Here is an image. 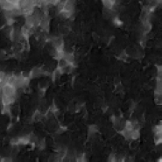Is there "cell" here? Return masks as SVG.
Segmentation results:
<instances>
[{"label": "cell", "mask_w": 162, "mask_h": 162, "mask_svg": "<svg viewBox=\"0 0 162 162\" xmlns=\"http://www.w3.org/2000/svg\"><path fill=\"white\" fill-rule=\"evenodd\" d=\"M43 75L42 68H34L29 73V78H36Z\"/></svg>", "instance_id": "1"}, {"label": "cell", "mask_w": 162, "mask_h": 162, "mask_svg": "<svg viewBox=\"0 0 162 162\" xmlns=\"http://www.w3.org/2000/svg\"><path fill=\"white\" fill-rule=\"evenodd\" d=\"M0 7H2L4 11H11V10H13V9H14L15 7H17V6L14 5L13 4L8 2V1L6 0V1H4V2L0 3Z\"/></svg>", "instance_id": "2"}, {"label": "cell", "mask_w": 162, "mask_h": 162, "mask_svg": "<svg viewBox=\"0 0 162 162\" xmlns=\"http://www.w3.org/2000/svg\"><path fill=\"white\" fill-rule=\"evenodd\" d=\"M71 32V27L68 25H62L60 26V33L61 35H68Z\"/></svg>", "instance_id": "3"}, {"label": "cell", "mask_w": 162, "mask_h": 162, "mask_svg": "<svg viewBox=\"0 0 162 162\" xmlns=\"http://www.w3.org/2000/svg\"><path fill=\"white\" fill-rule=\"evenodd\" d=\"M42 117H43V115H42V113H41V111H39V110H37V111L33 114V116L32 117L33 120V121H36V122L41 120Z\"/></svg>", "instance_id": "4"}, {"label": "cell", "mask_w": 162, "mask_h": 162, "mask_svg": "<svg viewBox=\"0 0 162 162\" xmlns=\"http://www.w3.org/2000/svg\"><path fill=\"white\" fill-rule=\"evenodd\" d=\"M113 23H114V25L117 26H120L122 25V21L119 19L118 17H115V18H113Z\"/></svg>", "instance_id": "5"}, {"label": "cell", "mask_w": 162, "mask_h": 162, "mask_svg": "<svg viewBox=\"0 0 162 162\" xmlns=\"http://www.w3.org/2000/svg\"><path fill=\"white\" fill-rule=\"evenodd\" d=\"M138 146H139V142L136 141V140L131 141V142L130 143V147H131V149H135V148H137Z\"/></svg>", "instance_id": "6"}, {"label": "cell", "mask_w": 162, "mask_h": 162, "mask_svg": "<svg viewBox=\"0 0 162 162\" xmlns=\"http://www.w3.org/2000/svg\"><path fill=\"white\" fill-rule=\"evenodd\" d=\"M7 1L10 2V3H11V4H13L16 5V6H18V2H19V0H7Z\"/></svg>", "instance_id": "7"}, {"label": "cell", "mask_w": 162, "mask_h": 162, "mask_svg": "<svg viewBox=\"0 0 162 162\" xmlns=\"http://www.w3.org/2000/svg\"><path fill=\"white\" fill-rule=\"evenodd\" d=\"M5 78V74L3 71H0V82Z\"/></svg>", "instance_id": "8"}, {"label": "cell", "mask_w": 162, "mask_h": 162, "mask_svg": "<svg viewBox=\"0 0 162 162\" xmlns=\"http://www.w3.org/2000/svg\"><path fill=\"white\" fill-rule=\"evenodd\" d=\"M109 161H115V154H110L109 158Z\"/></svg>", "instance_id": "9"}, {"label": "cell", "mask_w": 162, "mask_h": 162, "mask_svg": "<svg viewBox=\"0 0 162 162\" xmlns=\"http://www.w3.org/2000/svg\"><path fill=\"white\" fill-rule=\"evenodd\" d=\"M102 1H103V0H102Z\"/></svg>", "instance_id": "10"}]
</instances>
